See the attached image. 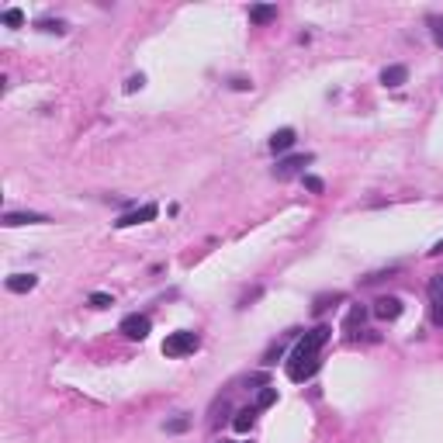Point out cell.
I'll return each mask as SVG.
<instances>
[{
    "label": "cell",
    "instance_id": "obj_1",
    "mask_svg": "<svg viewBox=\"0 0 443 443\" xmlns=\"http://www.w3.org/2000/svg\"><path fill=\"white\" fill-rule=\"evenodd\" d=\"M329 336H333V329L329 326H316V329H309L294 350H291V357H287V378L291 381H309L312 374L318 371V350L329 343Z\"/></svg>",
    "mask_w": 443,
    "mask_h": 443
},
{
    "label": "cell",
    "instance_id": "obj_2",
    "mask_svg": "<svg viewBox=\"0 0 443 443\" xmlns=\"http://www.w3.org/2000/svg\"><path fill=\"white\" fill-rule=\"evenodd\" d=\"M197 347H201V336H197V333H190V329L170 333V336L163 340V353H166V357H190Z\"/></svg>",
    "mask_w": 443,
    "mask_h": 443
},
{
    "label": "cell",
    "instance_id": "obj_3",
    "mask_svg": "<svg viewBox=\"0 0 443 443\" xmlns=\"http://www.w3.org/2000/svg\"><path fill=\"white\" fill-rule=\"evenodd\" d=\"M122 336H128V340H146L149 336V329H153V322H149V316H139V312H132V316L122 318Z\"/></svg>",
    "mask_w": 443,
    "mask_h": 443
},
{
    "label": "cell",
    "instance_id": "obj_4",
    "mask_svg": "<svg viewBox=\"0 0 443 443\" xmlns=\"http://www.w3.org/2000/svg\"><path fill=\"white\" fill-rule=\"evenodd\" d=\"M426 291H430V318L433 326H443V274H433Z\"/></svg>",
    "mask_w": 443,
    "mask_h": 443
},
{
    "label": "cell",
    "instance_id": "obj_5",
    "mask_svg": "<svg viewBox=\"0 0 443 443\" xmlns=\"http://www.w3.org/2000/svg\"><path fill=\"white\" fill-rule=\"evenodd\" d=\"M402 312H405V305H402V298H395V294H384V298L374 301V316H378L381 322H395Z\"/></svg>",
    "mask_w": 443,
    "mask_h": 443
},
{
    "label": "cell",
    "instance_id": "obj_6",
    "mask_svg": "<svg viewBox=\"0 0 443 443\" xmlns=\"http://www.w3.org/2000/svg\"><path fill=\"white\" fill-rule=\"evenodd\" d=\"M309 163H312V156H309V153H305V156L277 159V166H274V177H277V180H291V177H294V173H301Z\"/></svg>",
    "mask_w": 443,
    "mask_h": 443
},
{
    "label": "cell",
    "instance_id": "obj_7",
    "mask_svg": "<svg viewBox=\"0 0 443 443\" xmlns=\"http://www.w3.org/2000/svg\"><path fill=\"white\" fill-rule=\"evenodd\" d=\"M159 215L156 205H142V208H135V212H128L122 219L115 222V229H132V225H146V222H153Z\"/></svg>",
    "mask_w": 443,
    "mask_h": 443
},
{
    "label": "cell",
    "instance_id": "obj_8",
    "mask_svg": "<svg viewBox=\"0 0 443 443\" xmlns=\"http://www.w3.org/2000/svg\"><path fill=\"white\" fill-rule=\"evenodd\" d=\"M4 225L7 229H14V225H45L49 215H38V212H4Z\"/></svg>",
    "mask_w": 443,
    "mask_h": 443
},
{
    "label": "cell",
    "instance_id": "obj_9",
    "mask_svg": "<svg viewBox=\"0 0 443 443\" xmlns=\"http://www.w3.org/2000/svg\"><path fill=\"white\" fill-rule=\"evenodd\" d=\"M267 146H270V153H287V149L294 146V128H277Z\"/></svg>",
    "mask_w": 443,
    "mask_h": 443
},
{
    "label": "cell",
    "instance_id": "obj_10",
    "mask_svg": "<svg viewBox=\"0 0 443 443\" xmlns=\"http://www.w3.org/2000/svg\"><path fill=\"white\" fill-rule=\"evenodd\" d=\"M35 284H38L35 274H11L7 277V291H14V294H28V291H35Z\"/></svg>",
    "mask_w": 443,
    "mask_h": 443
},
{
    "label": "cell",
    "instance_id": "obj_11",
    "mask_svg": "<svg viewBox=\"0 0 443 443\" xmlns=\"http://www.w3.org/2000/svg\"><path fill=\"white\" fill-rule=\"evenodd\" d=\"M250 21H253V25L277 21V7H274V4H253V7H250Z\"/></svg>",
    "mask_w": 443,
    "mask_h": 443
},
{
    "label": "cell",
    "instance_id": "obj_12",
    "mask_svg": "<svg viewBox=\"0 0 443 443\" xmlns=\"http://www.w3.org/2000/svg\"><path fill=\"white\" fill-rule=\"evenodd\" d=\"M364 318H367V309H360V305H353V309H350L347 322H343V333H347L350 340L357 336V329H364Z\"/></svg>",
    "mask_w": 443,
    "mask_h": 443
},
{
    "label": "cell",
    "instance_id": "obj_13",
    "mask_svg": "<svg viewBox=\"0 0 443 443\" xmlns=\"http://www.w3.org/2000/svg\"><path fill=\"white\" fill-rule=\"evenodd\" d=\"M405 80H409V69H405V66H388V69L381 73V84H384V87H402Z\"/></svg>",
    "mask_w": 443,
    "mask_h": 443
},
{
    "label": "cell",
    "instance_id": "obj_14",
    "mask_svg": "<svg viewBox=\"0 0 443 443\" xmlns=\"http://www.w3.org/2000/svg\"><path fill=\"white\" fill-rule=\"evenodd\" d=\"M253 422H256V409H243V412H236L232 430H236V433H250V430H253Z\"/></svg>",
    "mask_w": 443,
    "mask_h": 443
},
{
    "label": "cell",
    "instance_id": "obj_15",
    "mask_svg": "<svg viewBox=\"0 0 443 443\" xmlns=\"http://www.w3.org/2000/svg\"><path fill=\"white\" fill-rule=\"evenodd\" d=\"M4 25H7V28H21V25H25V11H21V7H7V11H4Z\"/></svg>",
    "mask_w": 443,
    "mask_h": 443
},
{
    "label": "cell",
    "instance_id": "obj_16",
    "mask_svg": "<svg viewBox=\"0 0 443 443\" xmlns=\"http://www.w3.org/2000/svg\"><path fill=\"white\" fill-rule=\"evenodd\" d=\"M87 305H91V309H111V305H115V298H111V294H104V291H94V294L87 298Z\"/></svg>",
    "mask_w": 443,
    "mask_h": 443
},
{
    "label": "cell",
    "instance_id": "obj_17",
    "mask_svg": "<svg viewBox=\"0 0 443 443\" xmlns=\"http://www.w3.org/2000/svg\"><path fill=\"white\" fill-rule=\"evenodd\" d=\"M38 32H49V35H66V21H52V18H45V21H38Z\"/></svg>",
    "mask_w": 443,
    "mask_h": 443
},
{
    "label": "cell",
    "instance_id": "obj_18",
    "mask_svg": "<svg viewBox=\"0 0 443 443\" xmlns=\"http://www.w3.org/2000/svg\"><path fill=\"white\" fill-rule=\"evenodd\" d=\"M274 402H277V388H263L260 398H256V409H270Z\"/></svg>",
    "mask_w": 443,
    "mask_h": 443
},
{
    "label": "cell",
    "instance_id": "obj_19",
    "mask_svg": "<svg viewBox=\"0 0 443 443\" xmlns=\"http://www.w3.org/2000/svg\"><path fill=\"white\" fill-rule=\"evenodd\" d=\"M430 35H433V42L443 49V18H437V14L430 18Z\"/></svg>",
    "mask_w": 443,
    "mask_h": 443
},
{
    "label": "cell",
    "instance_id": "obj_20",
    "mask_svg": "<svg viewBox=\"0 0 443 443\" xmlns=\"http://www.w3.org/2000/svg\"><path fill=\"white\" fill-rule=\"evenodd\" d=\"M188 426H190V419H188V415H180V419H170L163 430H166V433H184Z\"/></svg>",
    "mask_w": 443,
    "mask_h": 443
},
{
    "label": "cell",
    "instance_id": "obj_21",
    "mask_svg": "<svg viewBox=\"0 0 443 443\" xmlns=\"http://www.w3.org/2000/svg\"><path fill=\"white\" fill-rule=\"evenodd\" d=\"M142 84H146V76H142V73H139V76H128L125 94H135V91H142Z\"/></svg>",
    "mask_w": 443,
    "mask_h": 443
},
{
    "label": "cell",
    "instance_id": "obj_22",
    "mask_svg": "<svg viewBox=\"0 0 443 443\" xmlns=\"http://www.w3.org/2000/svg\"><path fill=\"white\" fill-rule=\"evenodd\" d=\"M305 188L312 190V194H322V190H326V184H322L318 177H312V173H305Z\"/></svg>",
    "mask_w": 443,
    "mask_h": 443
},
{
    "label": "cell",
    "instance_id": "obj_23",
    "mask_svg": "<svg viewBox=\"0 0 443 443\" xmlns=\"http://www.w3.org/2000/svg\"><path fill=\"white\" fill-rule=\"evenodd\" d=\"M329 301H343V294H333V298H318V301H316V312H326V309H329Z\"/></svg>",
    "mask_w": 443,
    "mask_h": 443
},
{
    "label": "cell",
    "instance_id": "obj_24",
    "mask_svg": "<svg viewBox=\"0 0 443 443\" xmlns=\"http://www.w3.org/2000/svg\"><path fill=\"white\" fill-rule=\"evenodd\" d=\"M232 91H253V84H250L246 76H236V80H232Z\"/></svg>",
    "mask_w": 443,
    "mask_h": 443
},
{
    "label": "cell",
    "instance_id": "obj_25",
    "mask_svg": "<svg viewBox=\"0 0 443 443\" xmlns=\"http://www.w3.org/2000/svg\"><path fill=\"white\" fill-rule=\"evenodd\" d=\"M440 253H443V239L437 243V246H433V250H430V256H440Z\"/></svg>",
    "mask_w": 443,
    "mask_h": 443
},
{
    "label": "cell",
    "instance_id": "obj_26",
    "mask_svg": "<svg viewBox=\"0 0 443 443\" xmlns=\"http://www.w3.org/2000/svg\"><path fill=\"white\" fill-rule=\"evenodd\" d=\"M222 443H232V440H222Z\"/></svg>",
    "mask_w": 443,
    "mask_h": 443
}]
</instances>
